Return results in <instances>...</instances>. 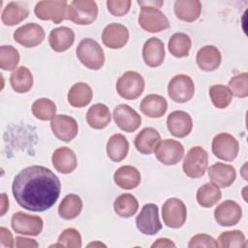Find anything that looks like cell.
<instances>
[{"instance_id": "cell-1", "label": "cell", "mask_w": 248, "mask_h": 248, "mask_svg": "<svg viewBox=\"0 0 248 248\" xmlns=\"http://www.w3.org/2000/svg\"><path fill=\"white\" fill-rule=\"evenodd\" d=\"M12 191L16 202L22 208L43 212L58 200L61 183L49 169L35 165L23 169L16 175Z\"/></svg>"}, {"instance_id": "cell-2", "label": "cell", "mask_w": 248, "mask_h": 248, "mask_svg": "<svg viewBox=\"0 0 248 248\" xmlns=\"http://www.w3.org/2000/svg\"><path fill=\"white\" fill-rule=\"evenodd\" d=\"M80 63L90 70H99L105 63V53L102 46L93 39H82L76 49Z\"/></svg>"}, {"instance_id": "cell-3", "label": "cell", "mask_w": 248, "mask_h": 248, "mask_svg": "<svg viewBox=\"0 0 248 248\" xmlns=\"http://www.w3.org/2000/svg\"><path fill=\"white\" fill-rule=\"evenodd\" d=\"M98 16V6L93 0H74L68 5L67 19L78 25H89Z\"/></svg>"}, {"instance_id": "cell-4", "label": "cell", "mask_w": 248, "mask_h": 248, "mask_svg": "<svg viewBox=\"0 0 248 248\" xmlns=\"http://www.w3.org/2000/svg\"><path fill=\"white\" fill-rule=\"evenodd\" d=\"M144 90L142 76L134 71L125 72L116 82V91L120 97L126 100L139 98Z\"/></svg>"}, {"instance_id": "cell-5", "label": "cell", "mask_w": 248, "mask_h": 248, "mask_svg": "<svg viewBox=\"0 0 248 248\" xmlns=\"http://www.w3.org/2000/svg\"><path fill=\"white\" fill-rule=\"evenodd\" d=\"M67 10L68 2L65 0H43L36 4L34 13L42 20H51L58 24L67 19Z\"/></svg>"}, {"instance_id": "cell-6", "label": "cell", "mask_w": 248, "mask_h": 248, "mask_svg": "<svg viewBox=\"0 0 248 248\" xmlns=\"http://www.w3.org/2000/svg\"><path fill=\"white\" fill-rule=\"evenodd\" d=\"M208 167V154L201 146L192 147L183 161V171L191 178L202 177Z\"/></svg>"}, {"instance_id": "cell-7", "label": "cell", "mask_w": 248, "mask_h": 248, "mask_svg": "<svg viewBox=\"0 0 248 248\" xmlns=\"http://www.w3.org/2000/svg\"><path fill=\"white\" fill-rule=\"evenodd\" d=\"M139 23L140 27L150 33H158L170 27V22L163 12L152 6H140Z\"/></svg>"}, {"instance_id": "cell-8", "label": "cell", "mask_w": 248, "mask_h": 248, "mask_svg": "<svg viewBox=\"0 0 248 248\" xmlns=\"http://www.w3.org/2000/svg\"><path fill=\"white\" fill-rule=\"evenodd\" d=\"M162 218L167 227L171 229L181 228L187 218L185 203L177 198L168 199L162 206Z\"/></svg>"}, {"instance_id": "cell-9", "label": "cell", "mask_w": 248, "mask_h": 248, "mask_svg": "<svg viewBox=\"0 0 248 248\" xmlns=\"http://www.w3.org/2000/svg\"><path fill=\"white\" fill-rule=\"evenodd\" d=\"M195 93L193 79L184 74H179L171 78L168 84V94L175 103H186L190 101Z\"/></svg>"}, {"instance_id": "cell-10", "label": "cell", "mask_w": 248, "mask_h": 248, "mask_svg": "<svg viewBox=\"0 0 248 248\" xmlns=\"http://www.w3.org/2000/svg\"><path fill=\"white\" fill-rule=\"evenodd\" d=\"M136 225L138 230L143 234H156L162 229L158 206L155 203L144 204L136 218Z\"/></svg>"}, {"instance_id": "cell-11", "label": "cell", "mask_w": 248, "mask_h": 248, "mask_svg": "<svg viewBox=\"0 0 248 248\" xmlns=\"http://www.w3.org/2000/svg\"><path fill=\"white\" fill-rule=\"evenodd\" d=\"M213 154L224 161L231 162L234 160L239 151V143L237 140L231 134L220 133L212 140Z\"/></svg>"}, {"instance_id": "cell-12", "label": "cell", "mask_w": 248, "mask_h": 248, "mask_svg": "<svg viewBox=\"0 0 248 248\" xmlns=\"http://www.w3.org/2000/svg\"><path fill=\"white\" fill-rule=\"evenodd\" d=\"M12 228L19 234L38 235L43 231L44 222L38 215H31L21 211L16 212L12 217Z\"/></svg>"}, {"instance_id": "cell-13", "label": "cell", "mask_w": 248, "mask_h": 248, "mask_svg": "<svg viewBox=\"0 0 248 248\" xmlns=\"http://www.w3.org/2000/svg\"><path fill=\"white\" fill-rule=\"evenodd\" d=\"M156 158L164 165L172 166L181 161L184 156V147L178 140L166 139L160 140L155 150Z\"/></svg>"}, {"instance_id": "cell-14", "label": "cell", "mask_w": 248, "mask_h": 248, "mask_svg": "<svg viewBox=\"0 0 248 248\" xmlns=\"http://www.w3.org/2000/svg\"><path fill=\"white\" fill-rule=\"evenodd\" d=\"M112 116L116 125L127 133L137 131L141 124L140 115L134 108L125 104L116 106L113 109Z\"/></svg>"}, {"instance_id": "cell-15", "label": "cell", "mask_w": 248, "mask_h": 248, "mask_svg": "<svg viewBox=\"0 0 248 248\" xmlns=\"http://www.w3.org/2000/svg\"><path fill=\"white\" fill-rule=\"evenodd\" d=\"M50 128L53 135L62 141H71L74 140L78 132V126L75 118L58 114L55 115L50 122Z\"/></svg>"}, {"instance_id": "cell-16", "label": "cell", "mask_w": 248, "mask_h": 248, "mask_svg": "<svg viewBox=\"0 0 248 248\" xmlns=\"http://www.w3.org/2000/svg\"><path fill=\"white\" fill-rule=\"evenodd\" d=\"M242 217V209L240 205L232 200L221 202L214 210L215 221L223 227H231L236 225Z\"/></svg>"}, {"instance_id": "cell-17", "label": "cell", "mask_w": 248, "mask_h": 248, "mask_svg": "<svg viewBox=\"0 0 248 248\" xmlns=\"http://www.w3.org/2000/svg\"><path fill=\"white\" fill-rule=\"evenodd\" d=\"M45 39L43 27L37 23H27L14 32V40L25 47H34L42 44Z\"/></svg>"}, {"instance_id": "cell-18", "label": "cell", "mask_w": 248, "mask_h": 248, "mask_svg": "<svg viewBox=\"0 0 248 248\" xmlns=\"http://www.w3.org/2000/svg\"><path fill=\"white\" fill-rule=\"evenodd\" d=\"M129 40V30L120 23H109L102 33L103 44L111 49L122 48Z\"/></svg>"}, {"instance_id": "cell-19", "label": "cell", "mask_w": 248, "mask_h": 248, "mask_svg": "<svg viewBox=\"0 0 248 248\" xmlns=\"http://www.w3.org/2000/svg\"><path fill=\"white\" fill-rule=\"evenodd\" d=\"M167 127L170 133L176 138L188 136L193 128V120L190 114L183 110H174L167 118Z\"/></svg>"}, {"instance_id": "cell-20", "label": "cell", "mask_w": 248, "mask_h": 248, "mask_svg": "<svg viewBox=\"0 0 248 248\" xmlns=\"http://www.w3.org/2000/svg\"><path fill=\"white\" fill-rule=\"evenodd\" d=\"M208 176L213 184L220 188H227L231 186L236 177L235 169L229 164L216 163L209 167Z\"/></svg>"}, {"instance_id": "cell-21", "label": "cell", "mask_w": 248, "mask_h": 248, "mask_svg": "<svg viewBox=\"0 0 248 248\" xmlns=\"http://www.w3.org/2000/svg\"><path fill=\"white\" fill-rule=\"evenodd\" d=\"M51 163L58 172L67 174L76 170L78 166V159L71 148L62 146L54 150L51 156Z\"/></svg>"}, {"instance_id": "cell-22", "label": "cell", "mask_w": 248, "mask_h": 248, "mask_svg": "<svg viewBox=\"0 0 248 248\" xmlns=\"http://www.w3.org/2000/svg\"><path fill=\"white\" fill-rule=\"evenodd\" d=\"M142 57L149 67L155 68L162 65L165 59L164 43L158 38H149L142 46Z\"/></svg>"}, {"instance_id": "cell-23", "label": "cell", "mask_w": 248, "mask_h": 248, "mask_svg": "<svg viewBox=\"0 0 248 248\" xmlns=\"http://www.w3.org/2000/svg\"><path fill=\"white\" fill-rule=\"evenodd\" d=\"M75 42V32L67 27L60 26L50 31L48 36V43L52 50L56 52H63L68 50Z\"/></svg>"}, {"instance_id": "cell-24", "label": "cell", "mask_w": 248, "mask_h": 248, "mask_svg": "<svg viewBox=\"0 0 248 248\" xmlns=\"http://www.w3.org/2000/svg\"><path fill=\"white\" fill-rule=\"evenodd\" d=\"M222 60L220 50L214 46H204L197 52L196 62L199 68L205 72L216 70Z\"/></svg>"}, {"instance_id": "cell-25", "label": "cell", "mask_w": 248, "mask_h": 248, "mask_svg": "<svg viewBox=\"0 0 248 248\" xmlns=\"http://www.w3.org/2000/svg\"><path fill=\"white\" fill-rule=\"evenodd\" d=\"M161 140V136L152 127L143 128L135 138L136 149L142 154H151Z\"/></svg>"}, {"instance_id": "cell-26", "label": "cell", "mask_w": 248, "mask_h": 248, "mask_svg": "<svg viewBox=\"0 0 248 248\" xmlns=\"http://www.w3.org/2000/svg\"><path fill=\"white\" fill-rule=\"evenodd\" d=\"M140 108L147 117L160 118L166 113L168 109V103L163 96L150 94L142 99Z\"/></svg>"}, {"instance_id": "cell-27", "label": "cell", "mask_w": 248, "mask_h": 248, "mask_svg": "<svg viewBox=\"0 0 248 248\" xmlns=\"http://www.w3.org/2000/svg\"><path fill=\"white\" fill-rule=\"evenodd\" d=\"M114 183L125 190L137 188L140 183V173L133 166H122L116 170L113 174Z\"/></svg>"}, {"instance_id": "cell-28", "label": "cell", "mask_w": 248, "mask_h": 248, "mask_svg": "<svg viewBox=\"0 0 248 248\" xmlns=\"http://www.w3.org/2000/svg\"><path fill=\"white\" fill-rule=\"evenodd\" d=\"M174 14L180 20L193 22L202 13V3L199 0H177L173 6Z\"/></svg>"}, {"instance_id": "cell-29", "label": "cell", "mask_w": 248, "mask_h": 248, "mask_svg": "<svg viewBox=\"0 0 248 248\" xmlns=\"http://www.w3.org/2000/svg\"><path fill=\"white\" fill-rule=\"evenodd\" d=\"M111 120L108 108L105 104H95L91 106L86 113L87 124L96 130L106 128Z\"/></svg>"}, {"instance_id": "cell-30", "label": "cell", "mask_w": 248, "mask_h": 248, "mask_svg": "<svg viewBox=\"0 0 248 248\" xmlns=\"http://www.w3.org/2000/svg\"><path fill=\"white\" fill-rule=\"evenodd\" d=\"M93 97L91 87L85 82L75 83L68 92V103L74 108H83L87 106Z\"/></svg>"}, {"instance_id": "cell-31", "label": "cell", "mask_w": 248, "mask_h": 248, "mask_svg": "<svg viewBox=\"0 0 248 248\" xmlns=\"http://www.w3.org/2000/svg\"><path fill=\"white\" fill-rule=\"evenodd\" d=\"M129 151V142L122 134L112 135L107 142V154L113 162H121L124 160Z\"/></svg>"}, {"instance_id": "cell-32", "label": "cell", "mask_w": 248, "mask_h": 248, "mask_svg": "<svg viewBox=\"0 0 248 248\" xmlns=\"http://www.w3.org/2000/svg\"><path fill=\"white\" fill-rule=\"evenodd\" d=\"M29 15L26 5L20 2H10L1 14L2 22L8 26H14L23 21Z\"/></svg>"}, {"instance_id": "cell-33", "label": "cell", "mask_w": 248, "mask_h": 248, "mask_svg": "<svg viewBox=\"0 0 248 248\" xmlns=\"http://www.w3.org/2000/svg\"><path fill=\"white\" fill-rule=\"evenodd\" d=\"M12 88L17 93H26L33 86V76L27 67L20 66L10 76Z\"/></svg>"}, {"instance_id": "cell-34", "label": "cell", "mask_w": 248, "mask_h": 248, "mask_svg": "<svg viewBox=\"0 0 248 248\" xmlns=\"http://www.w3.org/2000/svg\"><path fill=\"white\" fill-rule=\"evenodd\" d=\"M82 209V201L76 194L67 195L58 206V214L65 220L75 219L79 215Z\"/></svg>"}, {"instance_id": "cell-35", "label": "cell", "mask_w": 248, "mask_h": 248, "mask_svg": "<svg viewBox=\"0 0 248 248\" xmlns=\"http://www.w3.org/2000/svg\"><path fill=\"white\" fill-rule=\"evenodd\" d=\"M115 213L123 218H129L136 214L139 209V202L132 194H121L113 202Z\"/></svg>"}, {"instance_id": "cell-36", "label": "cell", "mask_w": 248, "mask_h": 248, "mask_svg": "<svg viewBox=\"0 0 248 248\" xmlns=\"http://www.w3.org/2000/svg\"><path fill=\"white\" fill-rule=\"evenodd\" d=\"M192 46V41L189 35L185 33H174L169 40L168 47L171 55L177 58L189 55Z\"/></svg>"}, {"instance_id": "cell-37", "label": "cell", "mask_w": 248, "mask_h": 248, "mask_svg": "<svg viewBox=\"0 0 248 248\" xmlns=\"http://www.w3.org/2000/svg\"><path fill=\"white\" fill-rule=\"evenodd\" d=\"M222 193L213 183H205L197 191V202L202 207H212L221 199Z\"/></svg>"}, {"instance_id": "cell-38", "label": "cell", "mask_w": 248, "mask_h": 248, "mask_svg": "<svg viewBox=\"0 0 248 248\" xmlns=\"http://www.w3.org/2000/svg\"><path fill=\"white\" fill-rule=\"evenodd\" d=\"M33 115L40 120L46 121L51 120L56 115L55 104L47 98H40L36 100L32 105Z\"/></svg>"}, {"instance_id": "cell-39", "label": "cell", "mask_w": 248, "mask_h": 248, "mask_svg": "<svg viewBox=\"0 0 248 248\" xmlns=\"http://www.w3.org/2000/svg\"><path fill=\"white\" fill-rule=\"evenodd\" d=\"M218 246L222 248H245L247 242L241 231L233 230L224 232L219 235Z\"/></svg>"}, {"instance_id": "cell-40", "label": "cell", "mask_w": 248, "mask_h": 248, "mask_svg": "<svg viewBox=\"0 0 248 248\" xmlns=\"http://www.w3.org/2000/svg\"><path fill=\"white\" fill-rule=\"evenodd\" d=\"M209 96L212 104L217 108H225L232 103V94L229 87L223 84H214L209 88Z\"/></svg>"}, {"instance_id": "cell-41", "label": "cell", "mask_w": 248, "mask_h": 248, "mask_svg": "<svg viewBox=\"0 0 248 248\" xmlns=\"http://www.w3.org/2000/svg\"><path fill=\"white\" fill-rule=\"evenodd\" d=\"M19 62V53L12 46H1L0 47V68L4 71L16 69Z\"/></svg>"}, {"instance_id": "cell-42", "label": "cell", "mask_w": 248, "mask_h": 248, "mask_svg": "<svg viewBox=\"0 0 248 248\" xmlns=\"http://www.w3.org/2000/svg\"><path fill=\"white\" fill-rule=\"evenodd\" d=\"M229 89L235 97L246 98L248 96V74L245 72L233 76L229 81Z\"/></svg>"}, {"instance_id": "cell-43", "label": "cell", "mask_w": 248, "mask_h": 248, "mask_svg": "<svg viewBox=\"0 0 248 248\" xmlns=\"http://www.w3.org/2000/svg\"><path fill=\"white\" fill-rule=\"evenodd\" d=\"M57 241L61 247H67V248L81 247V235L79 232L74 228L65 229L59 235Z\"/></svg>"}, {"instance_id": "cell-44", "label": "cell", "mask_w": 248, "mask_h": 248, "mask_svg": "<svg viewBox=\"0 0 248 248\" xmlns=\"http://www.w3.org/2000/svg\"><path fill=\"white\" fill-rule=\"evenodd\" d=\"M130 0H108L107 7L108 12L114 16H122L126 15L131 8Z\"/></svg>"}, {"instance_id": "cell-45", "label": "cell", "mask_w": 248, "mask_h": 248, "mask_svg": "<svg viewBox=\"0 0 248 248\" xmlns=\"http://www.w3.org/2000/svg\"><path fill=\"white\" fill-rule=\"evenodd\" d=\"M189 248H197V247H211V248H217L218 242L209 234L206 233H199L194 235L189 243Z\"/></svg>"}, {"instance_id": "cell-46", "label": "cell", "mask_w": 248, "mask_h": 248, "mask_svg": "<svg viewBox=\"0 0 248 248\" xmlns=\"http://www.w3.org/2000/svg\"><path fill=\"white\" fill-rule=\"evenodd\" d=\"M0 246L2 248H12L14 247V238L11 232L4 228H0Z\"/></svg>"}, {"instance_id": "cell-47", "label": "cell", "mask_w": 248, "mask_h": 248, "mask_svg": "<svg viewBox=\"0 0 248 248\" xmlns=\"http://www.w3.org/2000/svg\"><path fill=\"white\" fill-rule=\"evenodd\" d=\"M16 247L17 248H36L39 246V243L35 239L22 237V236H16Z\"/></svg>"}, {"instance_id": "cell-48", "label": "cell", "mask_w": 248, "mask_h": 248, "mask_svg": "<svg viewBox=\"0 0 248 248\" xmlns=\"http://www.w3.org/2000/svg\"><path fill=\"white\" fill-rule=\"evenodd\" d=\"M152 248H155V247H160V248H165V247H175V244L169 238H166V237H161V238H158L152 245H151Z\"/></svg>"}, {"instance_id": "cell-49", "label": "cell", "mask_w": 248, "mask_h": 248, "mask_svg": "<svg viewBox=\"0 0 248 248\" xmlns=\"http://www.w3.org/2000/svg\"><path fill=\"white\" fill-rule=\"evenodd\" d=\"M8 208H9L8 198H7L5 193H2V195H1V212H0V215L3 216L6 213V211L8 210Z\"/></svg>"}, {"instance_id": "cell-50", "label": "cell", "mask_w": 248, "mask_h": 248, "mask_svg": "<svg viewBox=\"0 0 248 248\" xmlns=\"http://www.w3.org/2000/svg\"><path fill=\"white\" fill-rule=\"evenodd\" d=\"M138 4L140 6H152L159 9L164 4V1H138Z\"/></svg>"}, {"instance_id": "cell-51", "label": "cell", "mask_w": 248, "mask_h": 248, "mask_svg": "<svg viewBox=\"0 0 248 248\" xmlns=\"http://www.w3.org/2000/svg\"><path fill=\"white\" fill-rule=\"evenodd\" d=\"M100 246L106 247V244H104V243H102V242H99V241H95V242L89 243V244L87 245V247H100Z\"/></svg>"}]
</instances>
